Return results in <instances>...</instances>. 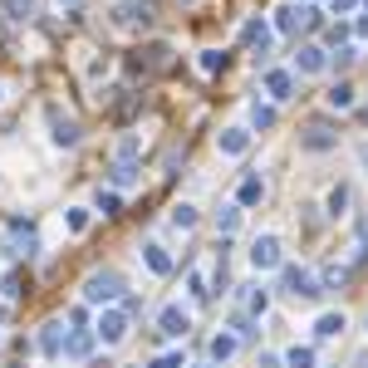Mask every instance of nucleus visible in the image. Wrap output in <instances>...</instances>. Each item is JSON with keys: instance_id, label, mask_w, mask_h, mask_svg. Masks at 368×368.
I'll use <instances>...</instances> for the list:
<instances>
[{"instance_id": "nucleus-13", "label": "nucleus", "mask_w": 368, "mask_h": 368, "mask_svg": "<svg viewBox=\"0 0 368 368\" xmlns=\"http://www.w3.org/2000/svg\"><path fill=\"white\" fill-rule=\"evenodd\" d=\"M64 354H69V359H89L93 354V329H69V334H64Z\"/></svg>"}, {"instance_id": "nucleus-17", "label": "nucleus", "mask_w": 368, "mask_h": 368, "mask_svg": "<svg viewBox=\"0 0 368 368\" xmlns=\"http://www.w3.org/2000/svg\"><path fill=\"white\" fill-rule=\"evenodd\" d=\"M236 231H241V206L231 201V206H221V216H216V236H221V241H231Z\"/></svg>"}, {"instance_id": "nucleus-19", "label": "nucleus", "mask_w": 368, "mask_h": 368, "mask_svg": "<svg viewBox=\"0 0 368 368\" xmlns=\"http://www.w3.org/2000/svg\"><path fill=\"white\" fill-rule=\"evenodd\" d=\"M241 40H246V44H256V49L266 54V44H271V25H266V20H251V25L241 30Z\"/></svg>"}, {"instance_id": "nucleus-15", "label": "nucleus", "mask_w": 368, "mask_h": 368, "mask_svg": "<svg viewBox=\"0 0 368 368\" xmlns=\"http://www.w3.org/2000/svg\"><path fill=\"white\" fill-rule=\"evenodd\" d=\"M314 334H319V339H339V334H344V309H324V314L314 319Z\"/></svg>"}, {"instance_id": "nucleus-1", "label": "nucleus", "mask_w": 368, "mask_h": 368, "mask_svg": "<svg viewBox=\"0 0 368 368\" xmlns=\"http://www.w3.org/2000/svg\"><path fill=\"white\" fill-rule=\"evenodd\" d=\"M123 290H128V280L118 275V271H93V275L84 280V299L98 304V309L118 304V299H123Z\"/></svg>"}, {"instance_id": "nucleus-23", "label": "nucleus", "mask_w": 368, "mask_h": 368, "mask_svg": "<svg viewBox=\"0 0 368 368\" xmlns=\"http://www.w3.org/2000/svg\"><path fill=\"white\" fill-rule=\"evenodd\" d=\"M329 108H339V113H349V108H354V89H349L344 79H339V84L329 89Z\"/></svg>"}, {"instance_id": "nucleus-4", "label": "nucleus", "mask_w": 368, "mask_h": 368, "mask_svg": "<svg viewBox=\"0 0 368 368\" xmlns=\"http://www.w3.org/2000/svg\"><path fill=\"white\" fill-rule=\"evenodd\" d=\"M280 275H285V295H295V299H319L324 295L319 280L309 275V271H299V266H280Z\"/></svg>"}, {"instance_id": "nucleus-41", "label": "nucleus", "mask_w": 368, "mask_h": 368, "mask_svg": "<svg viewBox=\"0 0 368 368\" xmlns=\"http://www.w3.org/2000/svg\"><path fill=\"white\" fill-rule=\"evenodd\" d=\"M186 5H191V0H186Z\"/></svg>"}, {"instance_id": "nucleus-34", "label": "nucleus", "mask_w": 368, "mask_h": 368, "mask_svg": "<svg viewBox=\"0 0 368 368\" xmlns=\"http://www.w3.org/2000/svg\"><path fill=\"white\" fill-rule=\"evenodd\" d=\"M186 285H191V295H196V299H206V295H211V290H206V275H201V271H191V275H186Z\"/></svg>"}, {"instance_id": "nucleus-7", "label": "nucleus", "mask_w": 368, "mask_h": 368, "mask_svg": "<svg viewBox=\"0 0 368 368\" xmlns=\"http://www.w3.org/2000/svg\"><path fill=\"white\" fill-rule=\"evenodd\" d=\"M334 143H339V133H334L329 123H309V128L299 133V148H304V153H329Z\"/></svg>"}, {"instance_id": "nucleus-28", "label": "nucleus", "mask_w": 368, "mask_h": 368, "mask_svg": "<svg viewBox=\"0 0 368 368\" xmlns=\"http://www.w3.org/2000/svg\"><path fill=\"white\" fill-rule=\"evenodd\" d=\"M0 5H5L10 20H30V15H35V0H0Z\"/></svg>"}, {"instance_id": "nucleus-21", "label": "nucleus", "mask_w": 368, "mask_h": 368, "mask_svg": "<svg viewBox=\"0 0 368 368\" xmlns=\"http://www.w3.org/2000/svg\"><path fill=\"white\" fill-rule=\"evenodd\" d=\"M299 20H304V10H295V5H280V10H275V30H280V35H295Z\"/></svg>"}, {"instance_id": "nucleus-8", "label": "nucleus", "mask_w": 368, "mask_h": 368, "mask_svg": "<svg viewBox=\"0 0 368 368\" xmlns=\"http://www.w3.org/2000/svg\"><path fill=\"white\" fill-rule=\"evenodd\" d=\"M158 329H162L167 339H186V329H191V314H186L182 304H167V309L158 314Z\"/></svg>"}, {"instance_id": "nucleus-14", "label": "nucleus", "mask_w": 368, "mask_h": 368, "mask_svg": "<svg viewBox=\"0 0 368 368\" xmlns=\"http://www.w3.org/2000/svg\"><path fill=\"white\" fill-rule=\"evenodd\" d=\"M143 261H148V271H153V275H172V256H167L158 241H148V246H143Z\"/></svg>"}, {"instance_id": "nucleus-16", "label": "nucleus", "mask_w": 368, "mask_h": 368, "mask_svg": "<svg viewBox=\"0 0 368 368\" xmlns=\"http://www.w3.org/2000/svg\"><path fill=\"white\" fill-rule=\"evenodd\" d=\"M256 201H266V182H261V177L251 172V177L241 182V191H236V206L246 211V206H256Z\"/></svg>"}, {"instance_id": "nucleus-33", "label": "nucleus", "mask_w": 368, "mask_h": 368, "mask_svg": "<svg viewBox=\"0 0 368 368\" xmlns=\"http://www.w3.org/2000/svg\"><path fill=\"white\" fill-rule=\"evenodd\" d=\"M246 304H251V314H266V304H271V295H266V290H251V295H246Z\"/></svg>"}, {"instance_id": "nucleus-39", "label": "nucleus", "mask_w": 368, "mask_h": 368, "mask_svg": "<svg viewBox=\"0 0 368 368\" xmlns=\"http://www.w3.org/2000/svg\"><path fill=\"white\" fill-rule=\"evenodd\" d=\"M359 35H364V40H368V15H364V20H359Z\"/></svg>"}, {"instance_id": "nucleus-38", "label": "nucleus", "mask_w": 368, "mask_h": 368, "mask_svg": "<svg viewBox=\"0 0 368 368\" xmlns=\"http://www.w3.org/2000/svg\"><path fill=\"white\" fill-rule=\"evenodd\" d=\"M54 5H59V10H74V5H79V0H54Z\"/></svg>"}, {"instance_id": "nucleus-24", "label": "nucleus", "mask_w": 368, "mask_h": 368, "mask_svg": "<svg viewBox=\"0 0 368 368\" xmlns=\"http://www.w3.org/2000/svg\"><path fill=\"white\" fill-rule=\"evenodd\" d=\"M251 128H256V133L275 128V108H271V103H256V108H251Z\"/></svg>"}, {"instance_id": "nucleus-26", "label": "nucleus", "mask_w": 368, "mask_h": 368, "mask_svg": "<svg viewBox=\"0 0 368 368\" xmlns=\"http://www.w3.org/2000/svg\"><path fill=\"white\" fill-rule=\"evenodd\" d=\"M93 206H98L103 216H118V211H123V201H118V191H103V186H98V196H93Z\"/></svg>"}, {"instance_id": "nucleus-12", "label": "nucleus", "mask_w": 368, "mask_h": 368, "mask_svg": "<svg viewBox=\"0 0 368 368\" xmlns=\"http://www.w3.org/2000/svg\"><path fill=\"white\" fill-rule=\"evenodd\" d=\"M216 148H221L226 158H241V153L251 148V128H226V133L216 138Z\"/></svg>"}, {"instance_id": "nucleus-27", "label": "nucleus", "mask_w": 368, "mask_h": 368, "mask_svg": "<svg viewBox=\"0 0 368 368\" xmlns=\"http://www.w3.org/2000/svg\"><path fill=\"white\" fill-rule=\"evenodd\" d=\"M64 226H69L74 236H84V231H89V211H84V206H69V216H64Z\"/></svg>"}, {"instance_id": "nucleus-6", "label": "nucleus", "mask_w": 368, "mask_h": 368, "mask_svg": "<svg viewBox=\"0 0 368 368\" xmlns=\"http://www.w3.org/2000/svg\"><path fill=\"white\" fill-rule=\"evenodd\" d=\"M251 266L256 271H280L285 266V256H280V236H256V246H251Z\"/></svg>"}, {"instance_id": "nucleus-30", "label": "nucleus", "mask_w": 368, "mask_h": 368, "mask_svg": "<svg viewBox=\"0 0 368 368\" xmlns=\"http://www.w3.org/2000/svg\"><path fill=\"white\" fill-rule=\"evenodd\" d=\"M285 368H314V349H290L285 354Z\"/></svg>"}, {"instance_id": "nucleus-29", "label": "nucleus", "mask_w": 368, "mask_h": 368, "mask_svg": "<svg viewBox=\"0 0 368 368\" xmlns=\"http://www.w3.org/2000/svg\"><path fill=\"white\" fill-rule=\"evenodd\" d=\"M324 206H329V216H344V206H349V186L339 182L334 191H329V201H324Z\"/></svg>"}, {"instance_id": "nucleus-20", "label": "nucleus", "mask_w": 368, "mask_h": 368, "mask_svg": "<svg viewBox=\"0 0 368 368\" xmlns=\"http://www.w3.org/2000/svg\"><path fill=\"white\" fill-rule=\"evenodd\" d=\"M167 54H172V49H167V44H148V49H143V59H138V64H143V69H153V74H158V69H167V64H172V59H167Z\"/></svg>"}, {"instance_id": "nucleus-9", "label": "nucleus", "mask_w": 368, "mask_h": 368, "mask_svg": "<svg viewBox=\"0 0 368 368\" xmlns=\"http://www.w3.org/2000/svg\"><path fill=\"white\" fill-rule=\"evenodd\" d=\"M329 69V54L319 49V44H304L299 54H295V74H324Z\"/></svg>"}, {"instance_id": "nucleus-40", "label": "nucleus", "mask_w": 368, "mask_h": 368, "mask_svg": "<svg viewBox=\"0 0 368 368\" xmlns=\"http://www.w3.org/2000/svg\"><path fill=\"white\" fill-rule=\"evenodd\" d=\"M364 10H368V0H364Z\"/></svg>"}, {"instance_id": "nucleus-2", "label": "nucleus", "mask_w": 368, "mask_h": 368, "mask_svg": "<svg viewBox=\"0 0 368 368\" xmlns=\"http://www.w3.org/2000/svg\"><path fill=\"white\" fill-rule=\"evenodd\" d=\"M93 339L98 344H123L128 339V309H118V304H108V309H98V319H93Z\"/></svg>"}, {"instance_id": "nucleus-36", "label": "nucleus", "mask_w": 368, "mask_h": 368, "mask_svg": "<svg viewBox=\"0 0 368 368\" xmlns=\"http://www.w3.org/2000/svg\"><path fill=\"white\" fill-rule=\"evenodd\" d=\"M354 5H359V0H334V15H349Z\"/></svg>"}, {"instance_id": "nucleus-37", "label": "nucleus", "mask_w": 368, "mask_h": 368, "mask_svg": "<svg viewBox=\"0 0 368 368\" xmlns=\"http://www.w3.org/2000/svg\"><path fill=\"white\" fill-rule=\"evenodd\" d=\"M359 162H364V172H368V143H359Z\"/></svg>"}, {"instance_id": "nucleus-25", "label": "nucleus", "mask_w": 368, "mask_h": 368, "mask_svg": "<svg viewBox=\"0 0 368 368\" xmlns=\"http://www.w3.org/2000/svg\"><path fill=\"white\" fill-rule=\"evenodd\" d=\"M172 226H177V231H191V226H196V206H191V201L172 206Z\"/></svg>"}, {"instance_id": "nucleus-5", "label": "nucleus", "mask_w": 368, "mask_h": 368, "mask_svg": "<svg viewBox=\"0 0 368 368\" xmlns=\"http://www.w3.org/2000/svg\"><path fill=\"white\" fill-rule=\"evenodd\" d=\"M113 25H118V30H148V25H153V5H148V0H128V5L113 10Z\"/></svg>"}, {"instance_id": "nucleus-32", "label": "nucleus", "mask_w": 368, "mask_h": 368, "mask_svg": "<svg viewBox=\"0 0 368 368\" xmlns=\"http://www.w3.org/2000/svg\"><path fill=\"white\" fill-rule=\"evenodd\" d=\"M354 59H359V49H354V44H339V54H334V59H329V64H339V69H349V64H354Z\"/></svg>"}, {"instance_id": "nucleus-11", "label": "nucleus", "mask_w": 368, "mask_h": 368, "mask_svg": "<svg viewBox=\"0 0 368 368\" xmlns=\"http://www.w3.org/2000/svg\"><path fill=\"white\" fill-rule=\"evenodd\" d=\"M266 93H271L275 103L295 98V74H290V69H271V74H266Z\"/></svg>"}, {"instance_id": "nucleus-22", "label": "nucleus", "mask_w": 368, "mask_h": 368, "mask_svg": "<svg viewBox=\"0 0 368 368\" xmlns=\"http://www.w3.org/2000/svg\"><path fill=\"white\" fill-rule=\"evenodd\" d=\"M236 344H241L236 334H216V339H211V364H226V359L236 354Z\"/></svg>"}, {"instance_id": "nucleus-18", "label": "nucleus", "mask_w": 368, "mask_h": 368, "mask_svg": "<svg viewBox=\"0 0 368 368\" xmlns=\"http://www.w3.org/2000/svg\"><path fill=\"white\" fill-rule=\"evenodd\" d=\"M138 177H143L138 158H118V162H113V186H133Z\"/></svg>"}, {"instance_id": "nucleus-35", "label": "nucleus", "mask_w": 368, "mask_h": 368, "mask_svg": "<svg viewBox=\"0 0 368 368\" xmlns=\"http://www.w3.org/2000/svg\"><path fill=\"white\" fill-rule=\"evenodd\" d=\"M153 368H186V359L172 349V354H162V359H153Z\"/></svg>"}, {"instance_id": "nucleus-3", "label": "nucleus", "mask_w": 368, "mask_h": 368, "mask_svg": "<svg viewBox=\"0 0 368 368\" xmlns=\"http://www.w3.org/2000/svg\"><path fill=\"white\" fill-rule=\"evenodd\" d=\"M44 123H49V143L54 148H79V123L59 108H44Z\"/></svg>"}, {"instance_id": "nucleus-10", "label": "nucleus", "mask_w": 368, "mask_h": 368, "mask_svg": "<svg viewBox=\"0 0 368 368\" xmlns=\"http://www.w3.org/2000/svg\"><path fill=\"white\" fill-rule=\"evenodd\" d=\"M40 354H44V359H59V354H64V324H59V319H49V324L40 329Z\"/></svg>"}, {"instance_id": "nucleus-31", "label": "nucleus", "mask_w": 368, "mask_h": 368, "mask_svg": "<svg viewBox=\"0 0 368 368\" xmlns=\"http://www.w3.org/2000/svg\"><path fill=\"white\" fill-rule=\"evenodd\" d=\"M216 69H226V54L206 49V54H201V74H216Z\"/></svg>"}]
</instances>
